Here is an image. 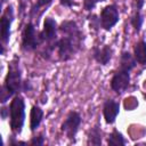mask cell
<instances>
[{
  "mask_svg": "<svg viewBox=\"0 0 146 146\" xmlns=\"http://www.w3.org/2000/svg\"><path fill=\"white\" fill-rule=\"evenodd\" d=\"M59 30L64 36L56 42L58 56L62 60H68L79 50L83 35L76 23L73 21L63 22L59 26Z\"/></svg>",
  "mask_w": 146,
  "mask_h": 146,
  "instance_id": "obj_1",
  "label": "cell"
},
{
  "mask_svg": "<svg viewBox=\"0 0 146 146\" xmlns=\"http://www.w3.org/2000/svg\"><path fill=\"white\" fill-rule=\"evenodd\" d=\"M22 87V78H21V70L16 59L10 62L8 67V74L5 80V86L1 91V102L5 103L7 98L13 96Z\"/></svg>",
  "mask_w": 146,
  "mask_h": 146,
  "instance_id": "obj_2",
  "label": "cell"
},
{
  "mask_svg": "<svg viewBox=\"0 0 146 146\" xmlns=\"http://www.w3.org/2000/svg\"><path fill=\"white\" fill-rule=\"evenodd\" d=\"M10 113V128L15 133L22 131L24 120H25V104L22 97L16 96L9 106Z\"/></svg>",
  "mask_w": 146,
  "mask_h": 146,
  "instance_id": "obj_3",
  "label": "cell"
},
{
  "mask_svg": "<svg viewBox=\"0 0 146 146\" xmlns=\"http://www.w3.org/2000/svg\"><path fill=\"white\" fill-rule=\"evenodd\" d=\"M42 42L40 33L38 34L35 32V27L32 23L26 24L24 32H23V41H22V47L24 50H34L36 47Z\"/></svg>",
  "mask_w": 146,
  "mask_h": 146,
  "instance_id": "obj_4",
  "label": "cell"
},
{
  "mask_svg": "<svg viewBox=\"0 0 146 146\" xmlns=\"http://www.w3.org/2000/svg\"><path fill=\"white\" fill-rule=\"evenodd\" d=\"M81 124V116L78 112H70L62 123V131L65 132L68 139H74Z\"/></svg>",
  "mask_w": 146,
  "mask_h": 146,
  "instance_id": "obj_5",
  "label": "cell"
},
{
  "mask_svg": "<svg viewBox=\"0 0 146 146\" xmlns=\"http://www.w3.org/2000/svg\"><path fill=\"white\" fill-rule=\"evenodd\" d=\"M100 25L104 30L110 31L119 22V11L114 5L106 6L100 13Z\"/></svg>",
  "mask_w": 146,
  "mask_h": 146,
  "instance_id": "obj_6",
  "label": "cell"
},
{
  "mask_svg": "<svg viewBox=\"0 0 146 146\" xmlns=\"http://www.w3.org/2000/svg\"><path fill=\"white\" fill-rule=\"evenodd\" d=\"M130 83V74L128 71L119 70L111 80V87L116 94H122L125 91Z\"/></svg>",
  "mask_w": 146,
  "mask_h": 146,
  "instance_id": "obj_7",
  "label": "cell"
},
{
  "mask_svg": "<svg viewBox=\"0 0 146 146\" xmlns=\"http://www.w3.org/2000/svg\"><path fill=\"white\" fill-rule=\"evenodd\" d=\"M14 18V11H13V7L8 6V8L6 9V11L3 13L2 17H1V40L3 43H7L10 36V25Z\"/></svg>",
  "mask_w": 146,
  "mask_h": 146,
  "instance_id": "obj_8",
  "label": "cell"
},
{
  "mask_svg": "<svg viewBox=\"0 0 146 146\" xmlns=\"http://www.w3.org/2000/svg\"><path fill=\"white\" fill-rule=\"evenodd\" d=\"M56 33H57L56 22L50 17L46 18L44 23H43V30H42V32H40L41 40L47 41V42H51V41L56 40Z\"/></svg>",
  "mask_w": 146,
  "mask_h": 146,
  "instance_id": "obj_9",
  "label": "cell"
},
{
  "mask_svg": "<svg viewBox=\"0 0 146 146\" xmlns=\"http://www.w3.org/2000/svg\"><path fill=\"white\" fill-rule=\"evenodd\" d=\"M120 111V105L119 103L108 99L106 100V103L104 104V108H103V114H104V119L106 121V123H113L119 114Z\"/></svg>",
  "mask_w": 146,
  "mask_h": 146,
  "instance_id": "obj_10",
  "label": "cell"
},
{
  "mask_svg": "<svg viewBox=\"0 0 146 146\" xmlns=\"http://www.w3.org/2000/svg\"><path fill=\"white\" fill-rule=\"evenodd\" d=\"M113 50L110 46H104L102 49L100 48H95L94 49V58L102 65H106L110 59L112 58Z\"/></svg>",
  "mask_w": 146,
  "mask_h": 146,
  "instance_id": "obj_11",
  "label": "cell"
},
{
  "mask_svg": "<svg viewBox=\"0 0 146 146\" xmlns=\"http://www.w3.org/2000/svg\"><path fill=\"white\" fill-rule=\"evenodd\" d=\"M42 116H43L42 110L39 106H33L31 110V115H30V127L32 131H34L40 125Z\"/></svg>",
  "mask_w": 146,
  "mask_h": 146,
  "instance_id": "obj_12",
  "label": "cell"
},
{
  "mask_svg": "<svg viewBox=\"0 0 146 146\" xmlns=\"http://www.w3.org/2000/svg\"><path fill=\"white\" fill-rule=\"evenodd\" d=\"M136 62H137L136 58H133L128 51H124L122 52L120 58V70L130 72L136 66Z\"/></svg>",
  "mask_w": 146,
  "mask_h": 146,
  "instance_id": "obj_13",
  "label": "cell"
},
{
  "mask_svg": "<svg viewBox=\"0 0 146 146\" xmlns=\"http://www.w3.org/2000/svg\"><path fill=\"white\" fill-rule=\"evenodd\" d=\"M133 52H135V58L136 60L141 64L145 65L146 64V42L145 41H139L135 44L133 48Z\"/></svg>",
  "mask_w": 146,
  "mask_h": 146,
  "instance_id": "obj_14",
  "label": "cell"
},
{
  "mask_svg": "<svg viewBox=\"0 0 146 146\" xmlns=\"http://www.w3.org/2000/svg\"><path fill=\"white\" fill-rule=\"evenodd\" d=\"M108 145L111 146H119V145H125V140L122 136L121 132H119L117 130H113V132L110 135L108 140H107Z\"/></svg>",
  "mask_w": 146,
  "mask_h": 146,
  "instance_id": "obj_15",
  "label": "cell"
},
{
  "mask_svg": "<svg viewBox=\"0 0 146 146\" xmlns=\"http://www.w3.org/2000/svg\"><path fill=\"white\" fill-rule=\"evenodd\" d=\"M88 144L89 145H100L102 144V131L99 130L98 127H94L89 133L88 138Z\"/></svg>",
  "mask_w": 146,
  "mask_h": 146,
  "instance_id": "obj_16",
  "label": "cell"
},
{
  "mask_svg": "<svg viewBox=\"0 0 146 146\" xmlns=\"http://www.w3.org/2000/svg\"><path fill=\"white\" fill-rule=\"evenodd\" d=\"M131 24H132V26L135 27V30H136L137 32L140 30L141 24H143V16H141V14H140L139 11H137V13L135 14V16L132 17Z\"/></svg>",
  "mask_w": 146,
  "mask_h": 146,
  "instance_id": "obj_17",
  "label": "cell"
},
{
  "mask_svg": "<svg viewBox=\"0 0 146 146\" xmlns=\"http://www.w3.org/2000/svg\"><path fill=\"white\" fill-rule=\"evenodd\" d=\"M102 1H104V0H84V8L87 10H91L96 6V3L102 2Z\"/></svg>",
  "mask_w": 146,
  "mask_h": 146,
  "instance_id": "obj_18",
  "label": "cell"
},
{
  "mask_svg": "<svg viewBox=\"0 0 146 146\" xmlns=\"http://www.w3.org/2000/svg\"><path fill=\"white\" fill-rule=\"evenodd\" d=\"M51 1H52V0H39V1L35 3V6L33 7V11L38 10V9H39V8H41V7L48 6L49 3H51Z\"/></svg>",
  "mask_w": 146,
  "mask_h": 146,
  "instance_id": "obj_19",
  "label": "cell"
},
{
  "mask_svg": "<svg viewBox=\"0 0 146 146\" xmlns=\"http://www.w3.org/2000/svg\"><path fill=\"white\" fill-rule=\"evenodd\" d=\"M31 145H36V146H41L43 145V137L42 136H38V137H33L32 140L30 141Z\"/></svg>",
  "mask_w": 146,
  "mask_h": 146,
  "instance_id": "obj_20",
  "label": "cell"
},
{
  "mask_svg": "<svg viewBox=\"0 0 146 146\" xmlns=\"http://www.w3.org/2000/svg\"><path fill=\"white\" fill-rule=\"evenodd\" d=\"M59 2L64 7H72L73 6V0H59Z\"/></svg>",
  "mask_w": 146,
  "mask_h": 146,
  "instance_id": "obj_21",
  "label": "cell"
},
{
  "mask_svg": "<svg viewBox=\"0 0 146 146\" xmlns=\"http://www.w3.org/2000/svg\"><path fill=\"white\" fill-rule=\"evenodd\" d=\"M138 6H137V9H140L141 8V6H143V2H144V0H138Z\"/></svg>",
  "mask_w": 146,
  "mask_h": 146,
  "instance_id": "obj_22",
  "label": "cell"
},
{
  "mask_svg": "<svg viewBox=\"0 0 146 146\" xmlns=\"http://www.w3.org/2000/svg\"><path fill=\"white\" fill-rule=\"evenodd\" d=\"M1 112H2V114H1L2 119H6V108H2V110H1Z\"/></svg>",
  "mask_w": 146,
  "mask_h": 146,
  "instance_id": "obj_23",
  "label": "cell"
},
{
  "mask_svg": "<svg viewBox=\"0 0 146 146\" xmlns=\"http://www.w3.org/2000/svg\"><path fill=\"white\" fill-rule=\"evenodd\" d=\"M2 2H5V0H2Z\"/></svg>",
  "mask_w": 146,
  "mask_h": 146,
  "instance_id": "obj_24",
  "label": "cell"
}]
</instances>
